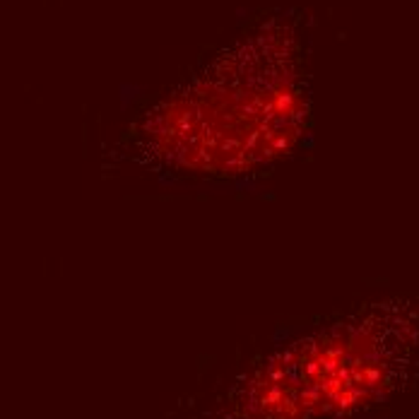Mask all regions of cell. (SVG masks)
I'll return each mask as SVG.
<instances>
[{"mask_svg": "<svg viewBox=\"0 0 419 419\" xmlns=\"http://www.w3.org/2000/svg\"><path fill=\"white\" fill-rule=\"evenodd\" d=\"M306 126L297 43L265 29L152 108L128 152L162 181L234 183L290 159Z\"/></svg>", "mask_w": 419, "mask_h": 419, "instance_id": "6da1fadb", "label": "cell"}, {"mask_svg": "<svg viewBox=\"0 0 419 419\" xmlns=\"http://www.w3.org/2000/svg\"><path fill=\"white\" fill-rule=\"evenodd\" d=\"M419 369V308L376 304L294 337L178 419H340Z\"/></svg>", "mask_w": 419, "mask_h": 419, "instance_id": "7a4b0ae2", "label": "cell"}]
</instances>
